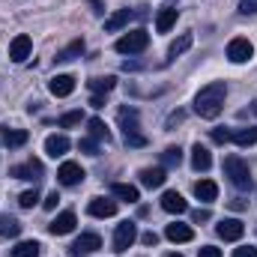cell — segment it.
Masks as SVG:
<instances>
[{"mask_svg": "<svg viewBox=\"0 0 257 257\" xmlns=\"http://www.w3.org/2000/svg\"><path fill=\"white\" fill-rule=\"evenodd\" d=\"M224 96H227V87L224 81H212L206 84L197 96H194V114L203 117V120H215L224 108Z\"/></svg>", "mask_w": 257, "mask_h": 257, "instance_id": "cell-1", "label": "cell"}, {"mask_svg": "<svg viewBox=\"0 0 257 257\" xmlns=\"http://www.w3.org/2000/svg\"><path fill=\"white\" fill-rule=\"evenodd\" d=\"M224 174H227V180H230L239 192H248V189H251V171H248V162H245V159L227 156V159H224Z\"/></svg>", "mask_w": 257, "mask_h": 257, "instance_id": "cell-2", "label": "cell"}, {"mask_svg": "<svg viewBox=\"0 0 257 257\" xmlns=\"http://www.w3.org/2000/svg\"><path fill=\"white\" fill-rule=\"evenodd\" d=\"M147 45H150V33L141 27V30H132V33H123L120 39H117V51L120 54H141V51H147Z\"/></svg>", "mask_w": 257, "mask_h": 257, "instance_id": "cell-3", "label": "cell"}, {"mask_svg": "<svg viewBox=\"0 0 257 257\" xmlns=\"http://www.w3.org/2000/svg\"><path fill=\"white\" fill-rule=\"evenodd\" d=\"M135 239H138V224H135V221L117 224V230H114V251H117V254L128 251V248L135 245Z\"/></svg>", "mask_w": 257, "mask_h": 257, "instance_id": "cell-4", "label": "cell"}, {"mask_svg": "<svg viewBox=\"0 0 257 257\" xmlns=\"http://www.w3.org/2000/svg\"><path fill=\"white\" fill-rule=\"evenodd\" d=\"M227 57L233 60V63H248L251 57H254V45L248 42V39H230V45H227Z\"/></svg>", "mask_w": 257, "mask_h": 257, "instance_id": "cell-5", "label": "cell"}, {"mask_svg": "<svg viewBox=\"0 0 257 257\" xmlns=\"http://www.w3.org/2000/svg\"><path fill=\"white\" fill-rule=\"evenodd\" d=\"M9 174L15 177V180H39L42 174H45V168H42V162L39 159H27L24 165H15V168H9Z\"/></svg>", "mask_w": 257, "mask_h": 257, "instance_id": "cell-6", "label": "cell"}, {"mask_svg": "<svg viewBox=\"0 0 257 257\" xmlns=\"http://www.w3.org/2000/svg\"><path fill=\"white\" fill-rule=\"evenodd\" d=\"M215 233H218L224 242H236V239H242V233H245V224H242L239 218H224L221 224H215Z\"/></svg>", "mask_w": 257, "mask_h": 257, "instance_id": "cell-7", "label": "cell"}, {"mask_svg": "<svg viewBox=\"0 0 257 257\" xmlns=\"http://www.w3.org/2000/svg\"><path fill=\"white\" fill-rule=\"evenodd\" d=\"M102 248V236L99 233H81L75 242H72V254L81 257V254H93Z\"/></svg>", "mask_w": 257, "mask_h": 257, "instance_id": "cell-8", "label": "cell"}, {"mask_svg": "<svg viewBox=\"0 0 257 257\" xmlns=\"http://www.w3.org/2000/svg\"><path fill=\"white\" fill-rule=\"evenodd\" d=\"M84 168L78 165V162H63L60 165V171H57V180H60V186H78V183H84Z\"/></svg>", "mask_w": 257, "mask_h": 257, "instance_id": "cell-9", "label": "cell"}, {"mask_svg": "<svg viewBox=\"0 0 257 257\" xmlns=\"http://www.w3.org/2000/svg\"><path fill=\"white\" fill-rule=\"evenodd\" d=\"M30 51H33V39L30 36H15L12 42H9V57L15 60V63H24L27 57H30Z\"/></svg>", "mask_w": 257, "mask_h": 257, "instance_id": "cell-10", "label": "cell"}, {"mask_svg": "<svg viewBox=\"0 0 257 257\" xmlns=\"http://www.w3.org/2000/svg\"><path fill=\"white\" fill-rule=\"evenodd\" d=\"M75 224H78L75 212H72V209H66V212H60V215L48 224V233H54V236H66V233H72V230H75Z\"/></svg>", "mask_w": 257, "mask_h": 257, "instance_id": "cell-11", "label": "cell"}, {"mask_svg": "<svg viewBox=\"0 0 257 257\" xmlns=\"http://www.w3.org/2000/svg\"><path fill=\"white\" fill-rule=\"evenodd\" d=\"M162 209L171 212V215H183L189 209V203H186V197L180 192H165L162 194Z\"/></svg>", "mask_w": 257, "mask_h": 257, "instance_id": "cell-12", "label": "cell"}, {"mask_svg": "<svg viewBox=\"0 0 257 257\" xmlns=\"http://www.w3.org/2000/svg\"><path fill=\"white\" fill-rule=\"evenodd\" d=\"M87 212H90L93 218H111V215L117 212V203L108 200V197H93L90 206H87Z\"/></svg>", "mask_w": 257, "mask_h": 257, "instance_id": "cell-13", "label": "cell"}, {"mask_svg": "<svg viewBox=\"0 0 257 257\" xmlns=\"http://www.w3.org/2000/svg\"><path fill=\"white\" fill-rule=\"evenodd\" d=\"M0 141H3L9 150H18V147H24V144L30 141V135H27L24 128H9V126H3V128H0Z\"/></svg>", "mask_w": 257, "mask_h": 257, "instance_id": "cell-14", "label": "cell"}, {"mask_svg": "<svg viewBox=\"0 0 257 257\" xmlns=\"http://www.w3.org/2000/svg\"><path fill=\"white\" fill-rule=\"evenodd\" d=\"M48 90H51L57 99L72 96V93H75V78H72V75H54V78H51V84H48Z\"/></svg>", "mask_w": 257, "mask_h": 257, "instance_id": "cell-15", "label": "cell"}, {"mask_svg": "<svg viewBox=\"0 0 257 257\" xmlns=\"http://www.w3.org/2000/svg\"><path fill=\"white\" fill-rule=\"evenodd\" d=\"M69 147H72V144H69V138H66V135H48V138H45V153H48L51 159L66 156V153H69Z\"/></svg>", "mask_w": 257, "mask_h": 257, "instance_id": "cell-16", "label": "cell"}, {"mask_svg": "<svg viewBox=\"0 0 257 257\" xmlns=\"http://www.w3.org/2000/svg\"><path fill=\"white\" fill-rule=\"evenodd\" d=\"M177 18H180V9H177V6H165V9L156 15V30H159V33H171V27L177 24Z\"/></svg>", "mask_w": 257, "mask_h": 257, "instance_id": "cell-17", "label": "cell"}, {"mask_svg": "<svg viewBox=\"0 0 257 257\" xmlns=\"http://www.w3.org/2000/svg\"><path fill=\"white\" fill-rule=\"evenodd\" d=\"M165 236H168L171 242H192V239H194V230L189 227V224L174 221V224H168V227H165Z\"/></svg>", "mask_w": 257, "mask_h": 257, "instance_id": "cell-18", "label": "cell"}, {"mask_svg": "<svg viewBox=\"0 0 257 257\" xmlns=\"http://www.w3.org/2000/svg\"><path fill=\"white\" fill-rule=\"evenodd\" d=\"M165 168H144L141 171V186H147V189H162L165 186Z\"/></svg>", "mask_w": 257, "mask_h": 257, "instance_id": "cell-19", "label": "cell"}, {"mask_svg": "<svg viewBox=\"0 0 257 257\" xmlns=\"http://www.w3.org/2000/svg\"><path fill=\"white\" fill-rule=\"evenodd\" d=\"M192 168L194 171H209L212 168V156L203 144H194L192 147Z\"/></svg>", "mask_w": 257, "mask_h": 257, "instance_id": "cell-20", "label": "cell"}, {"mask_svg": "<svg viewBox=\"0 0 257 257\" xmlns=\"http://www.w3.org/2000/svg\"><path fill=\"white\" fill-rule=\"evenodd\" d=\"M132 18H135V12H132V9H120V12H114L111 18H105V30H108V33H117V30H123V27H126Z\"/></svg>", "mask_w": 257, "mask_h": 257, "instance_id": "cell-21", "label": "cell"}, {"mask_svg": "<svg viewBox=\"0 0 257 257\" xmlns=\"http://www.w3.org/2000/svg\"><path fill=\"white\" fill-rule=\"evenodd\" d=\"M194 197L203 200V203H212L218 197V186L212 180H200V183H194Z\"/></svg>", "mask_w": 257, "mask_h": 257, "instance_id": "cell-22", "label": "cell"}, {"mask_svg": "<svg viewBox=\"0 0 257 257\" xmlns=\"http://www.w3.org/2000/svg\"><path fill=\"white\" fill-rule=\"evenodd\" d=\"M230 141H233L236 147H251V144H257V128L254 126L230 128Z\"/></svg>", "mask_w": 257, "mask_h": 257, "instance_id": "cell-23", "label": "cell"}, {"mask_svg": "<svg viewBox=\"0 0 257 257\" xmlns=\"http://www.w3.org/2000/svg\"><path fill=\"white\" fill-rule=\"evenodd\" d=\"M111 192H114V197H120V200H126V203H138V200H141L138 186H128V183H114Z\"/></svg>", "mask_w": 257, "mask_h": 257, "instance_id": "cell-24", "label": "cell"}, {"mask_svg": "<svg viewBox=\"0 0 257 257\" xmlns=\"http://www.w3.org/2000/svg\"><path fill=\"white\" fill-rule=\"evenodd\" d=\"M84 54V39H75V42H69L63 51H57V63H69V60H75V57H81Z\"/></svg>", "mask_w": 257, "mask_h": 257, "instance_id": "cell-25", "label": "cell"}, {"mask_svg": "<svg viewBox=\"0 0 257 257\" xmlns=\"http://www.w3.org/2000/svg\"><path fill=\"white\" fill-rule=\"evenodd\" d=\"M117 117H120V126L126 135H138V111L135 108H120Z\"/></svg>", "mask_w": 257, "mask_h": 257, "instance_id": "cell-26", "label": "cell"}, {"mask_svg": "<svg viewBox=\"0 0 257 257\" xmlns=\"http://www.w3.org/2000/svg\"><path fill=\"white\" fill-rule=\"evenodd\" d=\"M87 87H90L93 93L105 96V93H111V90L117 87V78H114V75H108V78H90V81H87Z\"/></svg>", "mask_w": 257, "mask_h": 257, "instance_id": "cell-27", "label": "cell"}, {"mask_svg": "<svg viewBox=\"0 0 257 257\" xmlns=\"http://www.w3.org/2000/svg\"><path fill=\"white\" fill-rule=\"evenodd\" d=\"M87 128H90V138L93 141H111V132H108V126H105V120H99V117H93V120H87Z\"/></svg>", "mask_w": 257, "mask_h": 257, "instance_id": "cell-28", "label": "cell"}, {"mask_svg": "<svg viewBox=\"0 0 257 257\" xmlns=\"http://www.w3.org/2000/svg\"><path fill=\"white\" fill-rule=\"evenodd\" d=\"M192 42H194V36H192V33H183V36H180V39H177V42H174V45L168 48V60H174V57L186 54V51L192 48Z\"/></svg>", "mask_w": 257, "mask_h": 257, "instance_id": "cell-29", "label": "cell"}, {"mask_svg": "<svg viewBox=\"0 0 257 257\" xmlns=\"http://www.w3.org/2000/svg\"><path fill=\"white\" fill-rule=\"evenodd\" d=\"M21 233V221L12 215H0V236H18Z\"/></svg>", "mask_w": 257, "mask_h": 257, "instance_id": "cell-30", "label": "cell"}, {"mask_svg": "<svg viewBox=\"0 0 257 257\" xmlns=\"http://www.w3.org/2000/svg\"><path fill=\"white\" fill-rule=\"evenodd\" d=\"M39 251H42L39 242H18L12 248V257H39Z\"/></svg>", "mask_w": 257, "mask_h": 257, "instance_id": "cell-31", "label": "cell"}, {"mask_svg": "<svg viewBox=\"0 0 257 257\" xmlns=\"http://www.w3.org/2000/svg\"><path fill=\"white\" fill-rule=\"evenodd\" d=\"M180 162H183V150L180 147H168L162 153V165L165 168H180Z\"/></svg>", "mask_w": 257, "mask_h": 257, "instance_id": "cell-32", "label": "cell"}, {"mask_svg": "<svg viewBox=\"0 0 257 257\" xmlns=\"http://www.w3.org/2000/svg\"><path fill=\"white\" fill-rule=\"evenodd\" d=\"M81 120H84V114H81V111H69V114H63V117H60V126H63V128L81 126Z\"/></svg>", "mask_w": 257, "mask_h": 257, "instance_id": "cell-33", "label": "cell"}, {"mask_svg": "<svg viewBox=\"0 0 257 257\" xmlns=\"http://www.w3.org/2000/svg\"><path fill=\"white\" fill-rule=\"evenodd\" d=\"M18 203H21L24 209H33V206L39 203V192H36V189H30V192H24L21 197H18Z\"/></svg>", "mask_w": 257, "mask_h": 257, "instance_id": "cell-34", "label": "cell"}, {"mask_svg": "<svg viewBox=\"0 0 257 257\" xmlns=\"http://www.w3.org/2000/svg\"><path fill=\"white\" fill-rule=\"evenodd\" d=\"M78 150L87 153V156H99V147H96L93 138H81V141H78Z\"/></svg>", "mask_w": 257, "mask_h": 257, "instance_id": "cell-35", "label": "cell"}, {"mask_svg": "<svg viewBox=\"0 0 257 257\" xmlns=\"http://www.w3.org/2000/svg\"><path fill=\"white\" fill-rule=\"evenodd\" d=\"M212 141H215V144H227V141H230V128H212Z\"/></svg>", "mask_w": 257, "mask_h": 257, "instance_id": "cell-36", "label": "cell"}, {"mask_svg": "<svg viewBox=\"0 0 257 257\" xmlns=\"http://www.w3.org/2000/svg\"><path fill=\"white\" fill-rule=\"evenodd\" d=\"M239 12L242 15H257V0H239Z\"/></svg>", "mask_w": 257, "mask_h": 257, "instance_id": "cell-37", "label": "cell"}, {"mask_svg": "<svg viewBox=\"0 0 257 257\" xmlns=\"http://www.w3.org/2000/svg\"><path fill=\"white\" fill-rule=\"evenodd\" d=\"M57 203H60V194H57V192H51L45 200H42V206H45V209H57Z\"/></svg>", "mask_w": 257, "mask_h": 257, "instance_id": "cell-38", "label": "cell"}, {"mask_svg": "<svg viewBox=\"0 0 257 257\" xmlns=\"http://www.w3.org/2000/svg\"><path fill=\"white\" fill-rule=\"evenodd\" d=\"M197 257H221V248H215V245H203V248L197 251Z\"/></svg>", "mask_w": 257, "mask_h": 257, "instance_id": "cell-39", "label": "cell"}, {"mask_svg": "<svg viewBox=\"0 0 257 257\" xmlns=\"http://www.w3.org/2000/svg\"><path fill=\"white\" fill-rule=\"evenodd\" d=\"M126 144L128 147H147V138L144 135H126Z\"/></svg>", "mask_w": 257, "mask_h": 257, "instance_id": "cell-40", "label": "cell"}, {"mask_svg": "<svg viewBox=\"0 0 257 257\" xmlns=\"http://www.w3.org/2000/svg\"><path fill=\"white\" fill-rule=\"evenodd\" d=\"M233 257H257V248L254 245H242V248H236Z\"/></svg>", "mask_w": 257, "mask_h": 257, "instance_id": "cell-41", "label": "cell"}, {"mask_svg": "<svg viewBox=\"0 0 257 257\" xmlns=\"http://www.w3.org/2000/svg\"><path fill=\"white\" fill-rule=\"evenodd\" d=\"M192 218H194V224H200V221H209L212 215H209V209H194Z\"/></svg>", "mask_w": 257, "mask_h": 257, "instance_id": "cell-42", "label": "cell"}, {"mask_svg": "<svg viewBox=\"0 0 257 257\" xmlns=\"http://www.w3.org/2000/svg\"><path fill=\"white\" fill-rule=\"evenodd\" d=\"M141 242H144V245H159V233H153V230H147V233L141 236Z\"/></svg>", "mask_w": 257, "mask_h": 257, "instance_id": "cell-43", "label": "cell"}, {"mask_svg": "<svg viewBox=\"0 0 257 257\" xmlns=\"http://www.w3.org/2000/svg\"><path fill=\"white\" fill-rule=\"evenodd\" d=\"M90 108H105V96L93 93V99H90Z\"/></svg>", "mask_w": 257, "mask_h": 257, "instance_id": "cell-44", "label": "cell"}, {"mask_svg": "<svg viewBox=\"0 0 257 257\" xmlns=\"http://www.w3.org/2000/svg\"><path fill=\"white\" fill-rule=\"evenodd\" d=\"M90 9H93V12H96V15H102V12H105V9H102V3H99V0H90Z\"/></svg>", "mask_w": 257, "mask_h": 257, "instance_id": "cell-45", "label": "cell"}, {"mask_svg": "<svg viewBox=\"0 0 257 257\" xmlns=\"http://www.w3.org/2000/svg\"><path fill=\"white\" fill-rule=\"evenodd\" d=\"M183 120V111H177V114H171V120H168V126H174V123H180Z\"/></svg>", "mask_w": 257, "mask_h": 257, "instance_id": "cell-46", "label": "cell"}, {"mask_svg": "<svg viewBox=\"0 0 257 257\" xmlns=\"http://www.w3.org/2000/svg\"><path fill=\"white\" fill-rule=\"evenodd\" d=\"M165 257H183V254H174V251H171V254H165Z\"/></svg>", "mask_w": 257, "mask_h": 257, "instance_id": "cell-47", "label": "cell"}]
</instances>
